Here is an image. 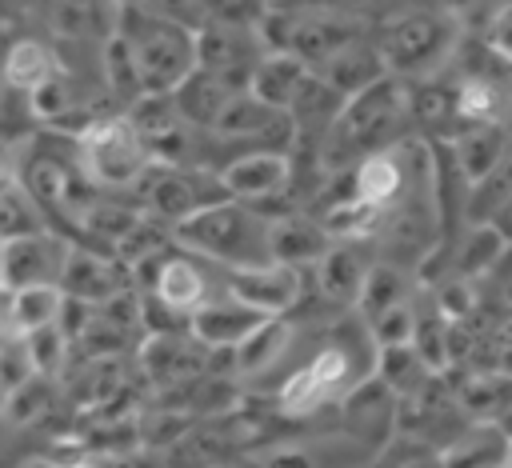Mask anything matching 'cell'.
I'll use <instances>...</instances> for the list:
<instances>
[{
	"label": "cell",
	"mask_w": 512,
	"mask_h": 468,
	"mask_svg": "<svg viewBox=\"0 0 512 468\" xmlns=\"http://www.w3.org/2000/svg\"><path fill=\"white\" fill-rule=\"evenodd\" d=\"M304 292V272L284 268V264H252V268H228L224 296L256 308L260 316H288L300 304Z\"/></svg>",
	"instance_id": "obj_8"
},
{
	"label": "cell",
	"mask_w": 512,
	"mask_h": 468,
	"mask_svg": "<svg viewBox=\"0 0 512 468\" xmlns=\"http://www.w3.org/2000/svg\"><path fill=\"white\" fill-rule=\"evenodd\" d=\"M260 320H268V316H260L256 308H248L232 296H220V300H204L188 316V336L196 344H204L208 352H232Z\"/></svg>",
	"instance_id": "obj_16"
},
{
	"label": "cell",
	"mask_w": 512,
	"mask_h": 468,
	"mask_svg": "<svg viewBox=\"0 0 512 468\" xmlns=\"http://www.w3.org/2000/svg\"><path fill=\"white\" fill-rule=\"evenodd\" d=\"M20 348H24V360H28L32 376H44V380L64 376V368H68V360H72V344H68V336H64L56 324L20 336Z\"/></svg>",
	"instance_id": "obj_34"
},
{
	"label": "cell",
	"mask_w": 512,
	"mask_h": 468,
	"mask_svg": "<svg viewBox=\"0 0 512 468\" xmlns=\"http://www.w3.org/2000/svg\"><path fill=\"white\" fill-rule=\"evenodd\" d=\"M68 240L56 232H32L0 244V292H20L36 284H56Z\"/></svg>",
	"instance_id": "obj_9"
},
{
	"label": "cell",
	"mask_w": 512,
	"mask_h": 468,
	"mask_svg": "<svg viewBox=\"0 0 512 468\" xmlns=\"http://www.w3.org/2000/svg\"><path fill=\"white\" fill-rule=\"evenodd\" d=\"M68 468H104V456H92V452H84V456H76Z\"/></svg>",
	"instance_id": "obj_49"
},
{
	"label": "cell",
	"mask_w": 512,
	"mask_h": 468,
	"mask_svg": "<svg viewBox=\"0 0 512 468\" xmlns=\"http://www.w3.org/2000/svg\"><path fill=\"white\" fill-rule=\"evenodd\" d=\"M372 240H336L324 248V256L312 264L316 272V288L324 300L332 304H352L356 308V296L364 288V276L368 268L376 264V256L368 252Z\"/></svg>",
	"instance_id": "obj_14"
},
{
	"label": "cell",
	"mask_w": 512,
	"mask_h": 468,
	"mask_svg": "<svg viewBox=\"0 0 512 468\" xmlns=\"http://www.w3.org/2000/svg\"><path fill=\"white\" fill-rule=\"evenodd\" d=\"M504 256H508L504 236H500L492 224H472V228L452 244V276L476 284L480 276L496 272Z\"/></svg>",
	"instance_id": "obj_29"
},
{
	"label": "cell",
	"mask_w": 512,
	"mask_h": 468,
	"mask_svg": "<svg viewBox=\"0 0 512 468\" xmlns=\"http://www.w3.org/2000/svg\"><path fill=\"white\" fill-rule=\"evenodd\" d=\"M148 8H152L156 16H164V20L180 24V28H188V32H196L200 24L212 20V16H208V0H152Z\"/></svg>",
	"instance_id": "obj_43"
},
{
	"label": "cell",
	"mask_w": 512,
	"mask_h": 468,
	"mask_svg": "<svg viewBox=\"0 0 512 468\" xmlns=\"http://www.w3.org/2000/svg\"><path fill=\"white\" fill-rule=\"evenodd\" d=\"M340 404H344V420H348L344 432L356 436L364 448L380 452L388 444V436L396 432V396L376 376L360 380Z\"/></svg>",
	"instance_id": "obj_15"
},
{
	"label": "cell",
	"mask_w": 512,
	"mask_h": 468,
	"mask_svg": "<svg viewBox=\"0 0 512 468\" xmlns=\"http://www.w3.org/2000/svg\"><path fill=\"white\" fill-rule=\"evenodd\" d=\"M20 468H68V464H60V460H52V456L44 452V456H28Z\"/></svg>",
	"instance_id": "obj_47"
},
{
	"label": "cell",
	"mask_w": 512,
	"mask_h": 468,
	"mask_svg": "<svg viewBox=\"0 0 512 468\" xmlns=\"http://www.w3.org/2000/svg\"><path fill=\"white\" fill-rule=\"evenodd\" d=\"M100 64H104V84H108V92H112L124 108L136 104V100L144 96V88H140V72H136V60H132V48H128L116 32L104 40Z\"/></svg>",
	"instance_id": "obj_36"
},
{
	"label": "cell",
	"mask_w": 512,
	"mask_h": 468,
	"mask_svg": "<svg viewBox=\"0 0 512 468\" xmlns=\"http://www.w3.org/2000/svg\"><path fill=\"white\" fill-rule=\"evenodd\" d=\"M512 112V96L500 76H460L452 84V116L456 128L464 124H504Z\"/></svg>",
	"instance_id": "obj_22"
},
{
	"label": "cell",
	"mask_w": 512,
	"mask_h": 468,
	"mask_svg": "<svg viewBox=\"0 0 512 468\" xmlns=\"http://www.w3.org/2000/svg\"><path fill=\"white\" fill-rule=\"evenodd\" d=\"M376 452L348 432H320L312 440H284L256 452L260 468H364Z\"/></svg>",
	"instance_id": "obj_10"
},
{
	"label": "cell",
	"mask_w": 512,
	"mask_h": 468,
	"mask_svg": "<svg viewBox=\"0 0 512 468\" xmlns=\"http://www.w3.org/2000/svg\"><path fill=\"white\" fill-rule=\"evenodd\" d=\"M20 188V156L12 148H0V196Z\"/></svg>",
	"instance_id": "obj_44"
},
{
	"label": "cell",
	"mask_w": 512,
	"mask_h": 468,
	"mask_svg": "<svg viewBox=\"0 0 512 468\" xmlns=\"http://www.w3.org/2000/svg\"><path fill=\"white\" fill-rule=\"evenodd\" d=\"M372 376H376V380H380L396 400H404V396H412V392H420L424 384H432V380H436V372L416 356V348H412V344L376 348Z\"/></svg>",
	"instance_id": "obj_32"
},
{
	"label": "cell",
	"mask_w": 512,
	"mask_h": 468,
	"mask_svg": "<svg viewBox=\"0 0 512 468\" xmlns=\"http://www.w3.org/2000/svg\"><path fill=\"white\" fill-rule=\"evenodd\" d=\"M480 44L488 48V56H492L500 68H512V0L500 4V8L488 16V24H484V32H480Z\"/></svg>",
	"instance_id": "obj_41"
},
{
	"label": "cell",
	"mask_w": 512,
	"mask_h": 468,
	"mask_svg": "<svg viewBox=\"0 0 512 468\" xmlns=\"http://www.w3.org/2000/svg\"><path fill=\"white\" fill-rule=\"evenodd\" d=\"M508 196H512V132H508V144H504L500 160L492 164V172L468 188V204H464V212L472 216V224H484V220L496 212V204L508 200Z\"/></svg>",
	"instance_id": "obj_35"
},
{
	"label": "cell",
	"mask_w": 512,
	"mask_h": 468,
	"mask_svg": "<svg viewBox=\"0 0 512 468\" xmlns=\"http://www.w3.org/2000/svg\"><path fill=\"white\" fill-rule=\"evenodd\" d=\"M32 132H36V116H32L28 96L0 88V148L16 152V144H24Z\"/></svg>",
	"instance_id": "obj_39"
},
{
	"label": "cell",
	"mask_w": 512,
	"mask_h": 468,
	"mask_svg": "<svg viewBox=\"0 0 512 468\" xmlns=\"http://www.w3.org/2000/svg\"><path fill=\"white\" fill-rule=\"evenodd\" d=\"M508 468H512V444H508Z\"/></svg>",
	"instance_id": "obj_53"
},
{
	"label": "cell",
	"mask_w": 512,
	"mask_h": 468,
	"mask_svg": "<svg viewBox=\"0 0 512 468\" xmlns=\"http://www.w3.org/2000/svg\"><path fill=\"white\" fill-rule=\"evenodd\" d=\"M232 92H236V88L224 84L220 76H212V72H204V68H192V72L172 88V104H176V112H180V120H184L188 128L208 132ZM240 92H244V88H240Z\"/></svg>",
	"instance_id": "obj_21"
},
{
	"label": "cell",
	"mask_w": 512,
	"mask_h": 468,
	"mask_svg": "<svg viewBox=\"0 0 512 468\" xmlns=\"http://www.w3.org/2000/svg\"><path fill=\"white\" fill-rule=\"evenodd\" d=\"M292 340H296V328L288 324V316H268L232 348V364L240 376H260L288 356Z\"/></svg>",
	"instance_id": "obj_25"
},
{
	"label": "cell",
	"mask_w": 512,
	"mask_h": 468,
	"mask_svg": "<svg viewBox=\"0 0 512 468\" xmlns=\"http://www.w3.org/2000/svg\"><path fill=\"white\" fill-rule=\"evenodd\" d=\"M148 296H156L160 304H168L180 316H192L208 300V280H204V272H200V264L192 256L168 252L164 264H160V272L148 284Z\"/></svg>",
	"instance_id": "obj_20"
},
{
	"label": "cell",
	"mask_w": 512,
	"mask_h": 468,
	"mask_svg": "<svg viewBox=\"0 0 512 468\" xmlns=\"http://www.w3.org/2000/svg\"><path fill=\"white\" fill-rule=\"evenodd\" d=\"M216 176H220L228 200L260 204V200H268V196L288 188V180H292V152H272V148L240 152Z\"/></svg>",
	"instance_id": "obj_12"
},
{
	"label": "cell",
	"mask_w": 512,
	"mask_h": 468,
	"mask_svg": "<svg viewBox=\"0 0 512 468\" xmlns=\"http://www.w3.org/2000/svg\"><path fill=\"white\" fill-rule=\"evenodd\" d=\"M412 300V276L408 268H400L396 260H376L364 276V288L356 296V308H360V320H372L396 304H408Z\"/></svg>",
	"instance_id": "obj_31"
},
{
	"label": "cell",
	"mask_w": 512,
	"mask_h": 468,
	"mask_svg": "<svg viewBox=\"0 0 512 468\" xmlns=\"http://www.w3.org/2000/svg\"><path fill=\"white\" fill-rule=\"evenodd\" d=\"M0 404H4V384H0Z\"/></svg>",
	"instance_id": "obj_54"
},
{
	"label": "cell",
	"mask_w": 512,
	"mask_h": 468,
	"mask_svg": "<svg viewBox=\"0 0 512 468\" xmlns=\"http://www.w3.org/2000/svg\"><path fill=\"white\" fill-rule=\"evenodd\" d=\"M168 236L184 252L208 256L224 268L268 264V220L244 200H216V204L192 212L188 220L172 224Z\"/></svg>",
	"instance_id": "obj_2"
},
{
	"label": "cell",
	"mask_w": 512,
	"mask_h": 468,
	"mask_svg": "<svg viewBox=\"0 0 512 468\" xmlns=\"http://www.w3.org/2000/svg\"><path fill=\"white\" fill-rule=\"evenodd\" d=\"M28 104H32V116L36 120H60V116H68L72 112V84H68V76L56 68L32 96H28Z\"/></svg>",
	"instance_id": "obj_40"
},
{
	"label": "cell",
	"mask_w": 512,
	"mask_h": 468,
	"mask_svg": "<svg viewBox=\"0 0 512 468\" xmlns=\"http://www.w3.org/2000/svg\"><path fill=\"white\" fill-rule=\"evenodd\" d=\"M396 468H440V460H436V456H408V460H400Z\"/></svg>",
	"instance_id": "obj_48"
},
{
	"label": "cell",
	"mask_w": 512,
	"mask_h": 468,
	"mask_svg": "<svg viewBox=\"0 0 512 468\" xmlns=\"http://www.w3.org/2000/svg\"><path fill=\"white\" fill-rule=\"evenodd\" d=\"M484 224H492V228L504 236V244L512 248V196H508V200H500V204H496V212H492Z\"/></svg>",
	"instance_id": "obj_45"
},
{
	"label": "cell",
	"mask_w": 512,
	"mask_h": 468,
	"mask_svg": "<svg viewBox=\"0 0 512 468\" xmlns=\"http://www.w3.org/2000/svg\"><path fill=\"white\" fill-rule=\"evenodd\" d=\"M60 300H64V292H60L56 284H36V288L8 292V308H4L8 332H12V336H28V332H36V328L56 324Z\"/></svg>",
	"instance_id": "obj_33"
},
{
	"label": "cell",
	"mask_w": 512,
	"mask_h": 468,
	"mask_svg": "<svg viewBox=\"0 0 512 468\" xmlns=\"http://www.w3.org/2000/svg\"><path fill=\"white\" fill-rule=\"evenodd\" d=\"M16 16H20V12H16V4H12V0H0V36H4V32H12Z\"/></svg>",
	"instance_id": "obj_46"
},
{
	"label": "cell",
	"mask_w": 512,
	"mask_h": 468,
	"mask_svg": "<svg viewBox=\"0 0 512 468\" xmlns=\"http://www.w3.org/2000/svg\"><path fill=\"white\" fill-rule=\"evenodd\" d=\"M332 240L320 232L316 216H280V220H268V260L272 264H284V268H312L324 248Z\"/></svg>",
	"instance_id": "obj_17"
},
{
	"label": "cell",
	"mask_w": 512,
	"mask_h": 468,
	"mask_svg": "<svg viewBox=\"0 0 512 468\" xmlns=\"http://www.w3.org/2000/svg\"><path fill=\"white\" fill-rule=\"evenodd\" d=\"M4 332H8V324H4V308H0V336H4Z\"/></svg>",
	"instance_id": "obj_51"
},
{
	"label": "cell",
	"mask_w": 512,
	"mask_h": 468,
	"mask_svg": "<svg viewBox=\"0 0 512 468\" xmlns=\"http://www.w3.org/2000/svg\"><path fill=\"white\" fill-rule=\"evenodd\" d=\"M504 144H508V124H464L448 136V156L472 188L476 180H484L492 172Z\"/></svg>",
	"instance_id": "obj_19"
},
{
	"label": "cell",
	"mask_w": 512,
	"mask_h": 468,
	"mask_svg": "<svg viewBox=\"0 0 512 468\" xmlns=\"http://www.w3.org/2000/svg\"><path fill=\"white\" fill-rule=\"evenodd\" d=\"M456 404L464 408V416L472 424H496L508 408H512V376L488 368V372H472L460 392H456Z\"/></svg>",
	"instance_id": "obj_30"
},
{
	"label": "cell",
	"mask_w": 512,
	"mask_h": 468,
	"mask_svg": "<svg viewBox=\"0 0 512 468\" xmlns=\"http://www.w3.org/2000/svg\"><path fill=\"white\" fill-rule=\"evenodd\" d=\"M76 160H80V176L92 188H128L152 164L144 140L124 116H96L76 136Z\"/></svg>",
	"instance_id": "obj_5"
},
{
	"label": "cell",
	"mask_w": 512,
	"mask_h": 468,
	"mask_svg": "<svg viewBox=\"0 0 512 468\" xmlns=\"http://www.w3.org/2000/svg\"><path fill=\"white\" fill-rule=\"evenodd\" d=\"M316 224L320 232L336 244V240H376L380 236V224H384V212L360 196L340 192V196H328L316 212Z\"/></svg>",
	"instance_id": "obj_24"
},
{
	"label": "cell",
	"mask_w": 512,
	"mask_h": 468,
	"mask_svg": "<svg viewBox=\"0 0 512 468\" xmlns=\"http://www.w3.org/2000/svg\"><path fill=\"white\" fill-rule=\"evenodd\" d=\"M136 188H140L148 220H164L168 228L216 200H228L220 176L204 172L196 164H148L144 176L136 180Z\"/></svg>",
	"instance_id": "obj_6"
},
{
	"label": "cell",
	"mask_w": 512,
	"mask_h": 468,
	"mask_svg": "<svg viewBox=\"0 0 512 468\" xmlns=\"http://www.w3.org/2000/svg\"><path fill=\"white\" fill-rule=\"evenodd\" d=\"M192 44H196V68L220 76L224 84H232L236 92L248 88V76L256 68V60L268 52L260 44V32L256 24L252 28H236L228 20H208L192 32Z\"/></svg>",
	"instance_id": "obj_7"
},
{
	"label": "cell",
	"mask_w": 512,
	"mask_h": 468,
	"mask_svg": "<svg viewBox=\"0 0 512 468\" xmlns=\"http://www.w3.org/2000/svg\"><path fill=\"white\" fill-rule=\"evenodd\" d=\"M456 44H460L456 16L444 12L440 4H436V8H408V12H396V16L380 28V40H376L388 76H400V80H404V76L428 80L432 72L448 68Z\"/></svg>",
	"instance_id": "obj_4"
},
{
	"label": "cell",
	"mask_w": 512,
	"mask_h": 468,
	"mask_svg": "<svg viewBox=\"0 0 512 468\" xmlns=\"http://www.w3.org/2000/svg\"><path fill=\"white\" fill-rule=\"evenodd\" d=\"M56 288L68 300H80V304H92L96 308V304H104L108 296H116L120 288H132V284H128V272H124V264L116 256H104L96 248L68 244Z\"/></svg>",
	"instance_id": "obj_11"
},
{
	"label": "cell",
	"mask_w": 512,
	"mask_h": 468,
	"mask_svg": "<svg viewBox=\"0 0 512 468\" xmlns=\"http://www.w3.org/2000/svg\"><path fill=\"white\" fill-rule=\"evenodd\" d=\"M116 36L132 48V60H136L144 92H172L196 68L192 32L172 24V20H164V16H156L144 4H120Z\"/></svg>",
	"instance_id": "obj_3"
},
{
	"label": "cell",
	"mask_w": 512,
	"mask_h": 468,
	"mask_svg": "<svg viewBox=\"0 0 512 468\" xmlns=\"http://www.w3.org/2000/svg\"><path fill=\"white\" fill-rule=\"evenodd\" d=\"M32 232H48L44 208L24 188L4 192L0 196V244L4 240H20V236H32Z\"/></svg>",
	"instance_id": "obj_38"
},
{
	"label": "cell",
	"mask_w": 512,
	"mask_h": 468,
	"mask_svg": "<svg viewBox=\"0 0 512 468\" xmlns=\"http://www.w3.org/2000/svg\"><path fill=\"white\" fill-rule=\"evenodd\" d=\"M412 132L416 128L408 112V84L400 76H384L372 88L344 100V108L316 144V160L324 172H348L356 160L396 148Z\"/></svg>",
	"instance_id": "obj_1"
},
{
	"label": "cell",
	"mask_w": 512,
	"mask_h": 468,
	"mask_svg": "<svg viewBox=\"0 0 512 468\" xmlns=\"http://www.w3.org/2000/svg\"><path fill=\"white\" fill-rule=\"evenodd\" d=\"M436 316L440 320H464L472 308H476V288H472V280H460V276H452L444 288H440V296H436Z\"/></svg>",
	"instance_id": "obj_42"
},
{
	"label": "cell",
	"mask_w": 512,
	"mask_h": 468,
	"mask_svg": "<svg viewBox=\"0 0 512 468\" xmlns=\"http://www.w3.org/2000/svg\"><path fill=\"white\" fill-rule=\"evenodd\" d=\"M204 468H228V464H224V460H216V464H204Z\"/></svg>",
	"instance_id": "obj_52"
},
{
	"label": "cell",
	"mask_w": 512,
	"mask_h": 468,
	"mask_svg": "<svg viewBox=\"0 0 512 468\" xmlns=\"http://www.w3.org/2000/svg\"><path fill=\"white\" fill-rule=\"evenodd\" d=\"M308 64L304 60H296L292 52H264L260 60H256V68H252V76H248V92L256 96V100H264L268 108H288V100L296 96V88L308 80Z\"/></svg>",
	"instance_id": "obj_27"
},
{
	"label": "cell",
	"mask_w": 512,
	"mask_h": 468,
	"mask_svg": "<svg viewBox=\"0 0 512 468\" xmlns=\"http://www.w3.org/2000/svg\"><path fill=\"white\" fill-rule=\"evenodd\" d=\"M436 4H440L444 12H452V16H456V12H464V8H472L476 0H436Z\"/></svg>",
	"instance_id": "obj_50"
},
{
	"label": "cell",
	"mask_w": 512,
	"mask_h": 468,
	"mask_svg": "<svg viewBox=\"0 0 512 468\" xmlns=\"http://www.w3.org/2000/svg\"><path fill=\"white\" fill-rule=\"evenodd\" d=\"M332 92H340L344 100L348 96H356V92H364V88H372L376 80H384L388 76V68H384V56H380V48L376 44H368V40H356V44H348V48H340L336 56H328L320 68H312Z\"/></svg>",
	"instance_id": "obj_18"
},
{
	"label": "cell",
	"mask_w": 512,
	"mask_h": 468,
	"mask_svg": "<svg viewBox=\"0 0 512 468\" xmlns=\"http://www.w3.org/2000/svg\"><path fill=\"white\" fill-rule=\"evenodd\" d=\"M116 0H52L48 20L68 40H108L116 32Z\"/></svg>",
	"instance_id": "obj_26"
},
{
	"label": "cell",
	"mask_w": 512,
	"mask_h": 468,
	"mask_svg": "<svg viewBox=\"0 0 512 468\" xmlns=\"http://www.w3.org/2000/svg\"><path fill=\"white\" fill-rule=\"evenodd\" d=\"M52 380H44V376H28V380H20L8 396H4V404H0V412H4V420L8 424H16V428H32V424H40L48 412H52Z\"/></svg>",
	"instance_id": "obj_37"
},
{
	"label": "cell",
	"mask_w": 512,
	"mask_h": 468,
	"mask_svg": "<svg viewBox=\"0 0 512 468\" xmlns=\"http://www.w3.org/2000/svg\"><path fill=\"white\" fill-rule=\"evenodd\" d=\"M56 68L60 64L48 52V44H40V40H12L8 52L0 56V84L12 88V92L32 96Z\"/></svg>",
	"instance_id": "obj_28"
},
{
	"label": "cell",
	"mask_w": 512,
	"mask_h": 468,
	"mask_svg": "<svg viewBox=\"0 0 512 468\" xmlns=\"http://www.w3.org/2000/svg\"><path fill=\"white\" fill-rule=\"evenodd\" d=\"M208 348L196 344L188 332L180 336H144L140 344V368L160 392H176L208 372Z\"/></svg>",
	"instance_id": "obj_13"
},
{
	"label": "cell",
	"mask_w": 512,
	"mask_h": 468,
	"mask_svg": "<svg viewBox=\"0 0 512 468\" xmlns=\"http://www.w3.org/2000/svg\"><path fill=\"white\" fill-rule=\"evenodd\" d=\"M508 436L496 424H468L440 452V468H508Z\"/></svg>",
	"instance_id": "obj_23"
}]
</instances>
